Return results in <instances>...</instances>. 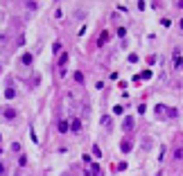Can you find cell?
Here are the masks:
<instances>
[{
  "label": "cell",
  "instance_id": "obj_18",
  "mask_svg": "<svg viewBox=\"0 0 183 176\" xmlns=\"http://www.w3.org/2000/svg\"><path fill=\"white\" fill-rule=\"evenodd\" d=\"M5 174H7V167H5L2 163H0V176H5Z\"/></svg>",
  "mask_w": 183,
  "mask_h": 176
},
{
  "label": "cell",
  "instance_id": "obj_1",
  "mask_svg": "<svg viewBox=\"0 0 183 176\" xmlns=\"http://www.w3.org/2000/svg\"><path fill=\"white\" fill-rule=\"evenodd\" d=\"M156 113H158V115H163V113H165V115H170V117H176V115H179V111H176V109H165L163 104H158V106H156Z\"/></svg>",
  "mask_w": 183,
  "mask_h": 176
},
{
  "label": "cell",
  "instance_id": "obj_4",
  "mask_svg": "<svg viewBox=\"0 0 183 176\" xmlns=\"http://www.w3.org/2000/svg\"><path fill=\"white\" fill-rule=\"evenodd\" d=\"M131 147H133V144H131V140H122V142H120L122 154H129V151H131Z\"/></svg>",
  "mask_w": 183,
  "mask_h": 176
},
{
  "label": "cell",
  "instance_id": "obj_11",
  "mask_svg": "<svg viewBox=\"0 0 183 176\" xmlns=\"http://www.w3.org/2000/svg\"><path fill=\"white\" fill-rule=\"evenodd\" d=\"M106 39H109V32H102V36H100V45H104Z\"/></svg>",
  "mask_w": 183,
  "mask_h": 176
},
{
  "label": "cell",
  "instance_id": "obj_10",
  "mask_svg": "<svg viewBox=\"0 0 183 176\" xmlns=\"http://www.w3.org/2000/svg\"><path fill=\"white\" fill-rule=\"evenodd\" d=\"M23 63L29 66V63H32V54H23Z\"/></svg>",
  "mask_w": 183,
  "mask_h": 176
},
{
  "label": "cell",
  "instance_id": "obj_8",
  "mask_svg": "<svg viewBox=\"0 0 183 176\" xmlns=\"http://www.w3.org/2000/svg\"><path fill=\"white\" fill-rule=\"evenodd\" d=\"M122 129H124V131H129V129H133V120H131V117H127V120L122 122Z\"/></svg>",
  "mask_w": 183,
  "mask_h": 176
},
{
  "label": "cell",
  "instance_id": "obj_9",
  "mask_svg": "<svg viewBox=\"0 0 183 176\" xmlns=\"http://www.w3.org/2000/svg\"><path fill=\"white\" fill-rule=\"evenodd\" d=\"M5 97H7V100H14V97H16V90H14L11 86H9L7 90H5Z\"/></svg>",
  "mask_w": 183,
  "mask_h": 176
},
{
  "label": "cell",
  "instance_id": "obj_13",
  "mask_svg": "<svg viewBox=\"0 0 183 176\" xmlns=\"http://www.w3.org/2000/svg\"><path fill=\"white\" fill-rule=\"evenodd\" d=\"M75 81H79V84H81V81H84V75H81V72H75Z\"/></svg>",
  "mask_w": 183,
  "mask_h": 176
},
{
  "label": "cell",
  "instance_id": "obj_14",
  "mask_svg": "<svg viewBox=\"0 0 183 176\" xmlns=\"http://www.w3.org/2000/svg\"><path fill=\"white\" fill-rule=\"evenodd\" d=\"M140 79H151V72H149V70H145V72L140 75Z\"/></svg>",
  "mask_w": 183,
  "mask_h": 176
},
{
  "label": "cell",
  "instance_id": "obj_22",
  "mask_svg": "<svg viewBox=\"0 0 183 176\" xmlns=\"http://www.w3.org/2000/svg\"><path fill=\"white\" fill-rule=\"evenodd\" d=\"M0 140H2V135H0Z\"/></svg>",
  "mask_w": 183,
  "mask_h": 176
},
{
  "label": "cell",
  "instance_id": "obj_20",
  "mask_svg": "<svg viewBox=\"0 0 183 176\" xmlns=\"http://www.w3.org/2000/svg\"><path fill=\"white\" fill-rule=\"evenodd\" d=\"M179 27H181V29H183V18H181V23H179Z\"/></svg>",
  "mask_w": 183,
  "mask_h": 176
},
{
  "label": "cell",
  "instance_id": "obj_16",
  "mask_svg": "<svg viewBox=\"0 0 183 176\" xmlns=\"http://www.w3.org/2000/svg\"><path fill=\"white\" fill-rule=\"evenodd\" d=\"M25 7L27 9H39V5H36V2H25Z\"/></svg>",
  "mask_w": 183,
  "mask_h": 176
},
{
  "label": "cell",
  "instance_id": "obj_12",
  "mask_svg": "<svg viewBox=\"0 0 183 176\" xmlns=\"http://www.w3.org/2000/svg\"><path fill=\"white\" fill-rule=\"evenodd\" d=\"M118 36H120V39H124V36H127V29H124V27H118Z\"/></svg>",
  "mask_w": 183,
  "mask_h": 176
},
{
  "label": "cell",
  "instance_id": "obj_19",
  "mask_svg": "<svg viewBox=\"0 0 183 176\" xmlns=\"http://www.w3.org/2000/svg\"><path fill=\"white\" fill-rule=\"evenodd\" d=\"M176 68H183V59H176Z\"/></svg>",
  "mask_w": 183,
  "mask_h": 176
},
{
  "label": "cell",
  "instance_id": "obj_6",
  "mask_svg": "<svg viewBox=\"0 0 183 176\" xmlns=\"http://www.w3.org/2000/svg\"><path fill=\"white\" fill-rule=\"evenodd\" d=\"M66 63H68V54H61V57H59V70H61V72L66 70Z\"/></svg>",
  "mask_w": 183,
  "mask_h": 176
},
{
  "label": "cell",
  "instance_id": "obj_3",
  "mask_svg": "<svg viewBox=\"0 0 183 176\" xmlns=\"http://www.w3.org/2000/svg\"><path fill=\"white\" fill-rule=\"evenodd\" d=\"M2 117H5V120H16V117H18V111L11 109V106H5V109H2Z\"/></svg>",
  "mask_w": 183,
  "mask_h": 176
},
{
  "label": "cell",
  "instance_id": "obj_21",
  "mask_svg": "<svg viewBox=\"0 0 183 176\" xmlns=\"http://www.w3.org/2000/svg\"><path fill=\"white\" fill-rule=\"evenodd\" d=\"M0 156H2V147H0Z\"/></svg>",
  "mask_w": 183,
  "mask_h": 176
},
{
  "label": "cell",
  "instance_id": "obj_17",
  "mask_svg": "<svg viewBox=\"0 0 183 176\" xmlns=\"http://www.w3.org/2000/svg\"><path fill=\"white\" fill-rule=\"evenodd\" d=\"M52 50H54V54H57V52H61V43H54V45H52Z\"/></svg>",
  "mask_w": 183,
  "mask_h": 176
},
{
  "label": "cell",
  "instance_id": "obj_2",
  "mask_svg": "<svg viewBox=\"0 0 183 176\" xmlns=\"http://www.w3.org/2000/svg\"><path fill=\"white\" fill-rule=\"evenodd\" d=\"M174 158H176V160H183V135H179V140H176V147H174Z\"/></svg>",
  "mask_w": 183,
  "mask_h": 176
},
{
  "label": "cell",
  "instance_id": "obj_15",
  "mask_svg": "<svg viewBox=\"0 0 183 176\" xmlns=\"http://www.w3.org/2000/svg\"><path fill=\"white\" fill-rule=\"evenodd\" d=\"M142 147H145V149H149V147H151V140H149V138H145V140H142Z\"/></svg>",
  "mask_w": 183,
  "mask_h": 176
},
{
  "label": "cell",
  "instance_id": "obj_5",
  "mask_svg": "<svg viewBox=\"0 0 183 176\" xmlns=\"http://www.w3.org/2000/svg\"><path fill=\"white\" fill-rule=\"evenodd\" d=\"M57 129H59V133H66V131L70 129V124L66 122V120H59V124H57Z\"/></svg>",
  "mask_w": 183,
  "mask_h": 176
},
{
  "label": "cell",
  "instance_id": "obj_7",
  "mask_svg": "<svg viewBox=\"0 0 183 176\" xmlns=\"http://www.w3.org/2000/svg\"><path fill=\"white\" fill-rule=\"evenodd\" d=\"M70 129H72V131H79V129H81V120H79V117H75V120L70 122Z\"/></svg>",
  "mask_w": 183,
  "mask_h": 176
}]
</instances>
